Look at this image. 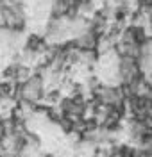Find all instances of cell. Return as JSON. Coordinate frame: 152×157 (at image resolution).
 Segmentation results:
<instances>
[{"label": "cell", "instance_id": "cell-1", "mask_svg": "<svg viewBox=\"0 0 152 157\" xmlns=\"http://www.w3.org/2000/svg\"><path fill=\"white\" fill-rule=\"evenodd\" d=\"M49 89H47V80L43 73H30L16 84L14 97L20 105H29V107H38L45 102Z\"/></svg>", "mask_w": 152, "mask_h": 157}]
</instances>
